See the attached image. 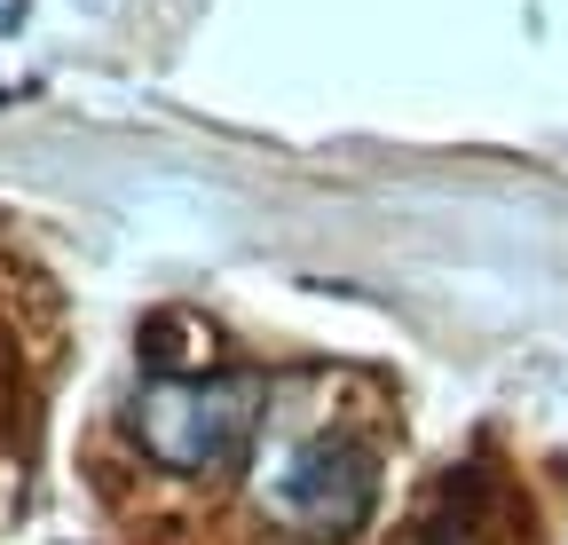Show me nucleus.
Segmentation results:
<instances>
[{
  "instance_id": "3",
  "label": "nucleus",
  "mask_w": 568,
  "mask_h": 545,
  "mask_svg": "<svg viewBox=\"0 0 568 545\" xmlns=\"http://www.w3.org/2000/svg\"><path fill=\"white\" fill-rule=\"evenodd\" d=\"M9 17H17V0H0V24H9Z\"/></svg>"
},
{
  "instance_id": "1",
  "label": "nucleus",
  "mask_w": 568,
  "mask_h": 545,
  "mask_svg": "<svg viewBox=\"0 0 568 545\" xmlns=\"http://www.w3.org/2000/svg\"><path fill=\"white\" fill-rule=\"evenodd\" d=\"M261 420V380L253 372H166L142 380L134 395V435L174 474H213L245 451Z\"/></svg>"
},
{
  "instance_id": "2",
  "label": "nucleus",
  "mask_w": 568,
  "mask_h": 545,
  "mask_svg": "<svg viewBox=\"0 0 568 545\" xmlns=\"http://www.w3.org/2000/svg\"><path fill=\"white\" fill-rule=\"evenodd\" d=\"M268 514L308 537V545H339L355 537V522L372 514V451L355 443V435H308L276 458L268 474Z\"/></svg>"
}]
</instances>
